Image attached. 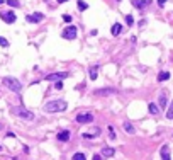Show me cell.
<instances>
[{
	"label": "cell",
	"mask_w": 173,
	"mask_h": 160,
	"mask_svg": "<svg viewBox=\"0 0 173 160\" xmlns=\"http://www.w3.org/2000/svg\"><path fill=\"white\" fill-rule=\"evenodd\" d=\"M168 79H170V72H161V73L158 75V80H160V82H166Z\"/></svg>",
	"instance_id": "cell-19"
},
{
	"label": "cell",
	"mask_w": 173,
	"mask_h": 160,
	"mask_svg": "<svg viewBox=\"0 0 173 160\" xmlns=\"http://www.w3.org/2000/svg\"><path fill=\"white\" fill-rule=\"evenodd\" d=\"M161 160H172L170 159V147L168 145L161 147Z\"/></svg>",
	"instance_id": "cell-12"
},
{
	"label": "cell",
	"mask_w": 173,
	"mask_h": 160,
	"mask_svg": "<svg viewBox=\"0 0 173 160\" xmlns=\"http://www.w3.org/2000/svg\"><path fill=\"white\" fill-rule=\"evenodd\" d=\"M92 160H104V157H102V155H93V159Z\"/></svg>",
	"instance_id": "cell-29"
},
{
	"label": "cell",
	"mask_w": 173,
	"mask_h": 160,
	"mask_svg": "<svg viewBox=\"0 0 173 160\" xmlns=\"http://www.w3.org/2000/svg\"><path fill=\"white\" fill-rule=\"evenodd\" d=\"M0 46H2V48H7V46H9V41L5 39V38H2V36H0Z\"/></svg>",
	"instance_id": "cell-24"
},
{
	"label": "cell",
	"mask_w": 173,
	"mask_h": 160,
	"mask_svg": "<svg viewBox=\"0 0 173 160\" xmlns=\"http://www.w3.org/2000/svg\"><path fill=\"white\" fill-rule=\"evenodd\" d=\"M165 4H166V0H158V5H160V7H163Z\"/></svg>",
	"instance_id": "cell-30"
},
{
	"label": "cell",
	"mask_w": 173,
	"mask_h": 160,
	"mask_svg": "<svg viewBox=\"0 0 173 160\" xmlns=\"http://www.w3.org/2000/svg\"><path fill=\"white\" fill-rule=\"evenodd\" d=\"M61 36H63L65 39H75V38H77V27H75V26H68L66 29L61 32Z\"/></svg>",
	"instance_id": "cell-5"
},
{
	"label": "cell",
	"mask_w": 173,
	"mask_h": 160,
	"mask_svg": "<svg viewBox=\"0 0 173 160\" xmlns=\"http://www.w3.org/2000/svg\"><path fill=\"white\" fill-rule=\"evenodd\" d=\"M158 104H160V107H161V109L166 107V94H165V92L160 94V100H158Z\"/></svg>",
	"instance_id": "cell-16"
},
{
	"label": "cell",
	"mask_w": 173,
	"mask_h": 160,
	"mask_svg": "<svg viewBox=\"0 0 173 160\" xmlns=\"http://www.w3.org/2000/svg\"><path fill=\"white\" fill-rule=\"evenodd\" d=\"M2 19H3V22H7V24H14L17 20V15L10 10V12H3L2 14Z\"/></svg>",
	"instance_id": "cell-8"
},
{
	"label": "cell",
	"mask_w": 173,
	"mask_h": 160,
	"mask_svg": "<svg viewBox=\"0 0 173 160\" xmlns=\"http://www.w3.org/2000/svg\"><path fill=\"white\" fill-rule=\"evenodd\" d=\"M54 87H56V89H63V82H61V80H58L56 84H54Z\"/></svg>",
	"instance_id": "cell-28"
},
{
	"label": "cell",
	"mask_w": 173,
	"mask_h": 160,
	"mask_svg": "<svg viewBox=\"0 0 173 160\" xmlns=\"http://www.w3.org/2000/svg\"><path fill=\"white\" fill-rule=\"evenodd\" d=\"M148 109H149V112H151V114H158V112H160V107H158V106H156L154 102L148 104Z\"/></svg>",
	"instance_id": "cell-18"
},
{
	"label": "cell",
	"mask_w": 173,
	"mask_h": 160,
	"mask_svg": "<svg viewBox=\"0 0 173 160\" xmlns=\"http://www.w3.org/2000/svg\"><path fill=\"white\" fill-rule=\"evenodd\" d=\"M0 150H2V145H0Z\"/></svg>",
	"instance_id": "cell-33"
},
{
	"label": "cell",
	"mask_w": 173,
	"mask_h": 160,
	"mask_svg": "<svg viewBox=\"0 0 173 160\" xmlns=\"http://www.w3.org/2000/svg\"><path fill=\"white\" fill-rule=\"evenodd\" d=\"M110 32H112V36H119L121 32H122V26L117 22V24H114L112 26V29H110Z\"/></svg>",
	"instance_id": "cell-14"
},
{
	"label": "cell",
	"mask_w": 173,
	"mask_h": 160,
	"mask_svg": "<svg viewBox=\"0 0 173 160\" xmlns=\"http://www.w3.org/2000/svg\"><path fill=\"white\" fill-rule=\"evenodd\" d=\"M109 136H110V140H115V133H114V126H109Z\"/></svg>",
	"instance_id": "cell-25"
},
{
	"label": "cell",
	"mask_w": 173,
	"mask_h": 160,
	"mask_svg": "<svg viewBox=\"0 0 173 160\" xmlns=\"http://www.w3.org/2000/svg\"><path fill=\"white\" fill-rule=\"evenodd\" d=\"M66 107H68V104H66V100H63V99L48 100L44 104V111L46 112H63V111H66Z\"/></svg>",
	"instance_id": "cell-1"
},
{
	"label": "cell",
	"mask_w": 173,
	"mask_h": 160,
	"mask_svg": "<svg viewBox=\"0 0 173 160\" xmlns=\"http://www.w3.org/2000/svg\"><path fill=\"white\" fill-rule=\"evenodd\" d=\"M86 9H88V4L83 2V0H78V10H82V12H83V10H86Z\"/></svg>",
	"instance_id": "cell-20"
},
{
	"label": "cell",
	"mask_w": 173,
	"mask_h": 160,
	"mask_svg": "<svg viewBox=\"0 0 173 160\" xmlns=\"http://www.w3.org/2000/svg\"><path fill=\"white\" fill-rule=\"evenodd\" d=\"M126 22H127V26H133V24H134V19H133V15H126Z\"/></svg>",
	"instance_id": "cell-26"
},
{
	"label": "cell",
	"mask_w": 173,
	"mask_h": 160,
	"mask_svg": "<svg viewBox=\"0 0 173 160\" xmlns=\"http://www.w3.org/2000/svg\"><path fill=\"white\" fill-rule=\"evenodd\" d=\"M131 2H133V5H134L136 9H139V10L151 4V0H131Z\"/></svg>",
	"instance_id": "cell-9"
},
{
	"label": "cell",
	"mask_w": 173,
	"mask_h": 160,
	"mask_svg": "<svg viewBox=\"0 0 173 160\" xmlns=\"http://www.w3.org/2000/svg\"><path fill=\"white\" fill-rule=\"evenodd\" d=\"M97 73H98V67H90V70H88V75H90V79L95 80V79H97Z\"/></svg>",
	"instance_id": "cell-17"
},
{
	"label": "cell",
	"mask_w": 173,
	"mask_h": 160,
	"mask_svg": "<svg viewBox=\"0 0 173 160\" xmlns=\"http://www.w3.org/2000/svg\"><path fill=\"white\" fill-rule=\"evenodd\" d=\"M117 2H121V0H117Z\"/></svg>",
	"instance_id": "cell-34"
},
{
	"label": "cell",
	"mask_w": 173,
	"mask_h": 160,
	"mask_svg": "<svg viewBox=\"0 0 173 160\" xmlns=\"http://www.w3.org/2000/svg\"><path fill=\"white\" fill-rule=\"evenodd\" d=\"M7 4H9L10 7H20L19 0H7Z\"/></svg>",
	"instance_id": "cell-23"
},
{
	"label": "cell",
	"mask_w": 173,
	"mask_h": 160,
	"mask_svg": "<svg viewBox=\"0 0 173 160\" xmlns=\"http://www.w3.org/2000/svg\"><path fill=\"white\" fill-rule=\"evenodd\" d=\"M97 95H110V94H115L114 89H97L95 90Z\"/></svg>",
	"instance_id": "cell-13"
},
{
	"label": "cell",
	"mask_w": 173,
	"mask_h": 160,
	"mask_svg": "<svg viewBox=\"0 0 173 160\" xmlns=\"http://www.w3.org/2000/svg\"><path fill=\"white\" fill-rule=\"evenodd\" d=\"M122 126H124L126 133H129V135H134V131H136V130H134V126H133L129 121H124V124H122Z\"/></svg>",
	"instance_id": "cell-15"
},
{
	"label": "cell",
	"mask_w": 173,
	"mask_h": 160,
	"mask_svg": "<svg viewBox=\"0 0 173 160\" xmlns=\"http://www.w3.org/2000/svg\"><path fill=\"white\" fill-rule=\"evenodd\" d=\"M114 153H115L114 148H110V147H104V148H102V153H100V155H102L104 159H110V157H114Z\"/></svg>",
	"instance_id": "cell-10"
},
{
	"label": "cell",
	"mask_w": 173,
	"mask_h": 160,
	"mask_svg": "<svg viewBox=\"0 0 173 160\" xmlns=\"http://www.w3.org/2000/svg\"><path fill=\"white\" fill-rule=\"evenodd\" d=\"M43 19H44V15H43L41 12H34V14H31V15L26 17V20L31 22V24H38L39 20H43Z\"/></svg>",
	"instance_id": "cell-7"
},
{
	"label": "cell",
	"mask_w": 173,
	"mask_h": 160,
	"mask_svg": "<svg viewBox=\"0 0 173 160\" xmlns=\"http://www.w3.org/2000/svg\"><path fill=\"white\" fill-rule=\"evenodd\" d=\"M73 160H86V157H85V153H80L78 152V153L73 155Z\"/></svg>",
	"instance_id": "cell-22"
},
{
	"label": "cell",
	"mask_w": 173,
	"mask_h": 160,
	"mask_svg": "<svg viewBox=\"0 0 173 160\" xmlns=\"http://www.w3.org/2000/svg\"><path fill=\"white\" fill-rule=\"evenodd\" d=\"M68 77H70L68 72H59V73H49L48 77H46V80H49V82H58V80L68 79Z\"/></svg>",
	"instance_id": "cell-6"
},
{
	"label": "cell",
	"mask_w": 173,
	"mask_h": 160,
	"mask_svg": "<svg viewBox=\"0 0 173 160\" xmlns=\"http://www.w3.org/2000/svg\"><path fill=\"white\" fill-rule=\"evenodd\" d=\"M70 136H71V133H70L68 130H63V131H59V133H58L56 138L59 141H68V140H70Z\"/></svg>",
	"instance_id": "cell-11"
},
{
	"label": "cell",
	"mask_w": 173,
	"mask_h": 160,
	"mask_svg": "<svg viewBox=\"0 0 173 160\" xmlns=\"http://www.w3.org/2000/svg\"><path fill=\"white\" fill-rule=\"evenodd\" d=\"M3 2H5V0H0V5H2V4H3Z\"/></svg>",
	"instance_id": "cell-32"
},
{
	"label": "cell",
	"mask_w": 173,
	"mask_h": 160,
	"mask_svg": "<svg viewBox=\"0 0 173 160\" xmlns=\"http://www.w3.org/2000/svg\"><path fill=\"white\" fill-rule=\"evenodd\" d=\"M63 20H65V22H71V15L65 14V15H63Z\"/></svg>",
	"instance_id": "cell-27"
},
{
	"label": "cell",
	"mask_w": 173,
	"mask_h": 160,
	"mask_svg": "<svg viewBox=\"0 0 173 160\" xmlns=\"http://www.w3.org/2000/svg\"><path fill=\"white\" fill-rule=\"evenodd\" d=\"M10 112L12 114H15V116H19L20 119H24V121H34V112L32 111H29L26 109L24 106H15V107H10Z\"/></svg>",
	"instance_id": "cell-2"
},
{
	"label": "cell",
	"mask_w": 173,
	"mask_h": 160,
	"mask_svg": "<svg viewBox=\"0 0 173 160\" xmlns=\"http://www.w3.org/2000/svg\"><path fill=\"white\" fill-rule=\"evenodd\" d=\"M166 118L173 119V100H172V104H170V107H168V111H166Z\"/></svg>",
	"instance_id": "cell-21"
},
{
	"label": "cell",
	"mask_w": 173,
	"mask_h": 160,
	"mask_svg": "<svg viewBox=\"0 0 173 160\" xmlns=\"http://www.w3.org/2000/svg\"><path fill=\"white\" fill-rule=\"evenodd\" d=\"M3 85H7L10 90H14V92H20L22 89V84H20L17 79H14V77H5L3 79Z\"/></svg>",
	"instance_id": "cell-3"
},
{
	"label": "cell",
	"mask_w": 173,
	"mask_h": 160,
	"mask_svg": "<svg viewBox=\"0 0 173 160\" xmlns=\"http://www.w3.org/2000/svg\"><path fill=\"white\" fill-rule=\"evenodd\" d=\"M93 114L92 112H80V114H77V123H80V124H88V123H93Z\"/></svg>",
	"instance_id": "cell-4"
},
{
	"label": "cell",
	"mask_w": 173,
	"mask_h": 160,
	"mask_svg": "<svg viewBox=\"0 0 173 160\" xmlns=\"http://www.w3.org/2000/svg\"><path fill=\"white\" fill-rule=\"evenodd\" d=\"M65 2H68V0H58V4H65Z\"/></svg>",
	"instance_id": "cell-31"
}]
</instances>
